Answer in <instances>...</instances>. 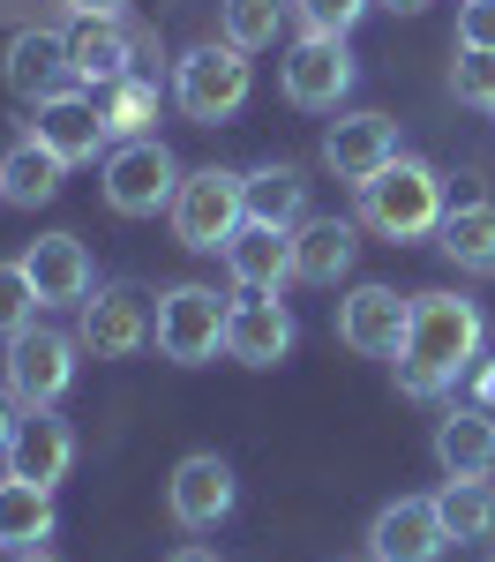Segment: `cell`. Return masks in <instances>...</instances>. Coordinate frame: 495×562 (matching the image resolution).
Wrapping results in <instances>:
<instances>
[{"label":"cell","mask_w":495,"mask_h":562,"mask_svg":"<svg viewBox=\"0 0 495 562\" xmlns=\"http://www.w3.org/2000/svg\"><path fill=\"white\" fill-rule=\"evenodd\" d=\"M360 217L391 240H420L443 225V173L420 166V158H391L383 173L360 188Z\"/></svg>","instance_id":"2"},{"label":"cell","mask_w":495,"mask_h":562,"mask_svg":"<svg viewBox=\"0 0 495 562\" xmlns=\"http://www.w3.org/2000/svg\"><path fill=\"white\" fill-rule=\"evenodd\" d=\"M353 225L346 217H301L293 225V278L301 285H338L353 270Z\"/></svg>","instance_id":"21"},{"label":"cell","mask_w":495,"mask_h":562,"mask_svg":"<svg viewBox=\"0 0 495 562\" xmlns=\"http://www.w3.org/2000/svg\"><path fill=\"white\" fill-rule=\"evenodd\" d=\"M285 352H293V307L278 301V293L233 301V315H225V360H240V368H278Z\"/></svg>","instance_id":"13"},{"label":"cell","mask_w":495,"mask_h":562,"mask_svg":"<svg viewBox=\"0 0 495 562\" xmlns=\"http://www.w3.org/2000/svg\"><path fill=\"white\" fill-rule=\"evenodd\" d=\"M76 83H128L135 76V23H121V15H83V31H76Z\"/></svg>","instance_id":"20"},{"label":"cell","mask_w":495,"mask_h":562,"mask_svg":"<svg viewBox=\"0 0 495 562\" xmlns=\"http://www.w3.org/2000/svg\"><path fill=\"white\" fill-rule=\"evenodd\" d=\"M0 203H8V173H0Z\"/></svg>","instance_id":"39"},{"label":"cell","mask_w":495,"mask_h":562,"mask_svg":"<svg viewBox=\"0 0 495 562\" xmlns=\"http://www.w3.org/2000/svg\"><path fill=\"white\" fill-rule=\"evenodd\" d=\"M405 323H413V301H398L391 285H360L338 301V338L360 352V360H398Z\"/></svg>","instance_id":"12"},{"label":"cell","mask_w":495,"mask_h":562,"mask_svg":"<svg viewBox=\"0 0 495 562\" xmlns=\"http://www.w3.org/2000/svg\"><path fill=\"white\" fill-rule=\"evenodd\" d=\"M173 98L180 113L195 121V128H218V121H233L240 105H248V53L240 45H195V53H180L173 68Z\"/></svg>","instance_id":"3"},{"label":"cell","mask_w":495,"mask_h":562,"mask_svg":"<svg viewBox=\"0 0 495 562\" xmlns=\"http://www.w3.org/2000/svg\"><path fill=\"white\" fill-rule=\"evenodd\" d=\"M166 510H173V525H188V532H211V525L233 510V465H225L218 450L180 458L173 480H166Z\"/></svg>","instance_id":"15"},{"label":"cell","mask_w":495,"mask_h":562,"mask_svg":"<svg viewBox=\"0 0 495 562\" xmlns=\"http://www.w3.org/2000/svg\"><path fill=\"white\" fill-rule=\"evenodd\" d=\"M240 225H248V203H240V173H225V166L180 173V195H173V233H180V248L211 256V248H225V240H233Z\"/></svg>","instance_id":"4"},{"label":"cell","mask_w":495,"mask_h":562,"mask_svg":"<svg viewBox=\"0 0 495 562\" xmlns=\"http://www.w3.org/2000/svg\"><path fill=\"white\" fill-rule=\"evenodd\" d=\"M68 15H121V0H68Z\"/></svg>","instance_id":"35"},{"label":"cell","mask_w":495,"mask_h":562,"mask_svg":"<svg viewBox=\"0 0 495 562\" xmlns=\"http://www.w3.org/2000/svg\"><path fill=\"white\" fill-rule=\"evenodd\" d=\"M285 8H293V0H218V31H225V45H240V53H263V45H278V23H285Z\"/></svg>","instance_id":"28"},{"label":"cell","mask_w":495,"mask_h":562,"mask_svg":"<svg viewBox=\"0 0 495 562\" xmlns=\"http://www.w3.org/2000/svg\"><path fill=\"white\" fill-rule=\"evenodd\" d=\"M166 562H218V555H211V548H173Z\"/></svg>","instance_id":"36"},{"label":"cell","mask_w":495,"mask_h":562,"mask_svg":"<svg viewBox=\"0 0 495 562\" xmlns=\"http://www.w3.org/2000/svg\"><path fill=\"white\" fill-rule=\"evenodd\" d=\"M68 465H76V428H68L53 405L23 413V420H15V435H8V473L31 480V487H60V480H68Z\"/></svg>","instance_id":"14"},{"label":"cell","mask_w":495,"mask_h":562,"mask_svg":"<svg viewBox=\"0 0 495 562\" xmlns=\"http://www.w3.org/2000/svg\"><path fill=\"white\" fill-rule=\"evenodd\" d=\"M458 45L495 53V0H465V8H458Z\"/></svg>","instance_id":"33"},{"label":"cell","mask_w":495,"mask_h":562,"mask_svg":"<svg viewBox=\"0 0 495 562\" xmlns=\"http://www.w3.org/2000/svg\"><path fill=\"white\" fill-rule=\"evenodd\" d=\"M15 562H60V555H45V548H23V555H15Z\"/></svg>","instance_id":"37"},{"label":"cell","mask_w":495,"mask_h":562,"mask_svg":"<svg viewBox=\"0 0 495 562\" xmlns=\"http://www.w3.org/2000/svg\"><path fill=\"white\" fill-rule=\"evenodd\" d=\"M15 420H23V413H15V390H0V458H8V435H15Z\"/></svg>","instance_id":"34"},{"label":"cell","mask_w":495,"mask_h":562,"mask_svg":"<svg viewBox=\"0 0 495 562\" xmlns=\"http://www.w3.org/2000/svg\"><path fill=\"white\" fill-rule=\"evenodd\" d=\"M383 8H398V15H413V8H428V0H383Z\"/></svg>","instance_id":"38"},{"label":"cell","mask_w":495,"mask_h":562,"mask_svg":"<svg viewBox=\"0 0 495 562\" xmlns=\"http://www.w3.org/2000/svg\"><path fill=\"white\" fill-rule=\"evenodd\" d=\"M436 458H443L450 480H488L495 473V413L458 405L443 428H436Z\"/></svg>","instance_id":"22"},{"label":"cell","mask_w":495,"mask_h":562,"mask_svg":"<svg viewBox=\"0 0 495 562\" xmlns=\"http://www.w3.org/2000/svg\"><path fill=\"white\" fill-rule=\"evenodd\" d=\"M436 518H443L450 540H488V532H495V487H488V480H443Z\"/></svg>","instance_id":"27"},{"label":"cell","mask_w":495,"mask_h":562,"mask_svg":"<svg viewBox=\"0 0 495 562\" xmlns=\"http://www.w3.org/2000/svg\"><path fill=\"white\" fill-rule=\"evenodd\" d=\"M98 113H105V135H128V143H135V135H143V121H150V83H143V76L113 83Z\"/></svg>","instance_id":"30"},{"label":"cell","mask_w":495,"mask_h":562,"mask_svg":"<svg viewBox=\"0 0 495 562\" xmlns=\"http://www.w3.org/2000/svg\"><path fill=\"white\" fill-rule=\"evenodd\" d=\"M31 135H38L60 166H83V158H98V143H105V113H98V98H83V90H60V98L38 105Z\"/></svg>","instance_id":"19"},{"label":"cell","mask_w":495,"mask_h":562,"mask_svg":"<svg viewBox=\"0 0 495 562\" xmlns=\"http://www.w3.org/2000/svg\"><path fill=\"white\" fill-rule=\"evenodd\" d=\"M278 83L301 113H338V98L353 90V53L346 38H323V31H301L293 53L278 60Z\"/></svg>","instance_id":"7"},{"label":"cell","mask_w":495,"mask_h":562,"mask_svg":"<svg viewBox=\"0 0 495 562\" xmlns=\"http://www.w3.org/2000/svg\"><path fill=\"white\" fill-rule=\"evenodd\" d=\"M240 203H248V217L256 225H301L308 217V173L301 166H263V173H248L240 180Z\"/></svg>","instance_id":"23"},{"label":"cell","mask_w":495,"mask_h":562,"mask_svg":"<svg viewBox=\"0 0 495 562\" xmlns=\"http://www.w3.org/2000/svg\"><path fill=\"white\" fill-rule=\"evenodd\" d=\"M391 158H398V128L383 113H346V121H330V135H323V166L338 180H353V188H368Z\"/></svg>","instance_id":"16"},{"label":"cell","mask_w":495,"mask_h":562,"mask_svg":"<svg viewBox=\"0 0 495 562\" xmlns=\"http://www.w3.org/2000/svg\"><path fill=\"white\" fill-rule=\"evenodd\" d=\"M0 173H8V203H15V211H38V203L60 195V173H68V166L45 150L38 135H23V143L0 158Z\"/></svg>","instance_id":"26"},{"label":"cell","mask_w":495,"mask_h":562,"mask_svg":"<svg viewBox=\"0 0 495 562\" xmlns=\"http://www.w3.org/2000/svg\"><path fill=\"white\" fill-rule=\"evenodd\" d=\"M158 338V315H150V301L135 293V285H98L83 301V346L98 352V360H128V352H143Z\"/></svg>","instance_id":"10"},{"label":"cell","mask_w":495,"mask_h":562,"mask_svg":"<svg viewBox=\"0 0 495 562\" xmlns=\"http://www.w3.org/2000/svg\"><path fill=\"white\" fill-rule=\"evenodd\" d=\"M218 256H225V270H233L240 293H285V285H293V233H285V225H256V217H248Z\"/></svg>","instance_id":"18"},{"label":"cell","mask_w":495,"mask_h":562,"mask_svg":"<svg viewBox=\"0 0 495 562\" xmlns=\"http://www.w3.org/2000/svg\"><path fill=\"white\" fill-rule=\"evenodd\" d=\"M76 346H83V338H60V330H45V323H31V330L8 346V390H15L23 413L60 405V390L76 383Z\"/></svg>","instance_id":"9"},{"label":"cell","mask_w":495,"mask_h":562,"mask_svg":"<svg viewBox=\"0 0 495 562\" xmlns=\"http://www.w3.org/2000/svg\"><path fill=\"white\" fill-rule=\"evenodd\" d=\"M488 562H495V555H488Z\"/></svg>","instance_id":"41"},{"label":"cell","mask_w":495,"mask_h":562,"mask_svg":"<svg viewBox=\"0 0 495 562\" xmlns=\"http://www.w3.org/2000/svg\"><path fill=\"white\" fill-rule=\"evenodd\" d=\"M225 315H233V301H218L211 285H173V293L158 301V352H166L173 368L218 360L225 352Z\"/></svg>","instance_id":"6"},{"label":"cell","mask_w":495,"mask_h":562,"mask_svg":"<svg viewBox=\"0 0 495 562\" xmlns=\"http://www.w3.org/2000/svg\"><path fill=\"white\" fill-rule=\"evenodd\" d=\"M450 90H458L465 105H488V113H495V53L458 45V60H450Z\"/></svg>","instance_id":"31"},{"label":"cell","mask_w":495,"mask_h":562,"mask_svg":"<svg viewBox=\"0 0 495 562\" xmlns=\"http://www.w3.org/2000/svg\"><path fill=\"white\" fill-rule=\"evenodd\" d=\"M173 195H180V166L166 143L135 135V143H121L105 158V203L121 217H158V211H173Z\"/></svg>","instance_id":"5"},{"label":"cell","mask_w":495,"mask_h":562,"mask_svg":"<svg viewBox=\"0 0 495 562\" xmlns=\"http://www.w3.org/2000/svg\"><path fill=\"white\" fill-rule=\"evenodd\" d=\"M443 548H450V532L436 518V495H398L368 525V555L375 562H436Z\"/></svg>","instance_id":"11"},{"label":"cell","mask_w":495,"mask_h":562,"mask_svg":"<svg viewBox=\"0 0 495 562\" xmlns=\"http://www.w3.org/2000/svg\"><path fill=\"white\" fill-rule=\"evenodd\" d=\"M38 285H31V270L23 262H0V346H15L31 323H38Z\"/></svg>","instance_id":"29"},{"label":"cell","mask_w":495,"mask_h":562,"mask_svg":"<svg viewBox=\"0 0 495 562\" xmlns=\"http://www.w3.org/2000/svg\"><path fill=\"white\" fill-rule=\"evenodd\" d=\"M293 8H301V31H323V38H346V31L360 23V8H368V0H293Z\"/></svg>","instance_id":"32"},{"label":"cell","mask_w":495,"mask_h":562,"mask_svg":"<svg viewBox=\"0 0 495 562\" xmlns=\"http://www.w3.org/2000/svg\"><path fill=\"white\" fill-rule=\"evenodd\" d=\"M0 76H8V90H15L23 105H45V98L76 90V45L60 38L53 23H31V31H15V38H8Z\"/></svg>","instance_id":"8"},{"label":"cell","mask_w":495,"mask_h":562,"mask_svg":"<svg viewBox=\"0 0 495 562\" xmlns=\"http://www.w3.org/2000/svg\"><path fill=\"white\" fill-rule=\"evenodd\" d=\"M481 307L458 301V293H413V323H405V346H398V390L405 397H443V390L465 383V368L481 360Z\"/></svg>","instance_id":"1"},{"label":"cell","mask_w":495,"mask_h":562,"mask_svg":"<svg viewBox=\"0 0 495 562\" xmlns=\"http://www.w3.org/2000/svg\"><path fill=\"white\" fill-rule=\"evenodd\" d=\"M15 262L31 270V285H38L45 307H83L90 301V278H98V270H90V248L76 233H38Z\"/></svg>","instance_id":"17"},{"label":"cell","mask_w":495,"mask_h":562,"mask_svg":"<svg viewBox=\"0 0 495 562\" xmlns=\"http://www.w3.org/2000/svg\"><path fill=\"white\" fill-rule=\"evenodd\" d=\"M53 540V487H31V480H0V548H38Z\"/></svg>","instance_id":"24"},{"label":"cell","mask_w":495,"mask_h":562,"mask_svg":"<svg viewBox=\"0 0 495 562\" xmlns=\"http://www.w3.org/2000/svg\"><path fill=\"white\" fill-rule=\"evenodd\" d=\"M368 562H375V555H368Z\"/></svg>","instance_id":"40"},{"label":"cell","mask_w":495,"mask_h":562,"mask_svg":"<svg viewBox=\"0 0 495 562\" xmlns=\"http://www.w3.org/2000/svg\"><path fill=\"white\" fill-rule=\"evenodd\" d=\"M436 248L458 270H495V203H458V211H443Z\"/></svg>","instance_id":"25"}]
</instances>
